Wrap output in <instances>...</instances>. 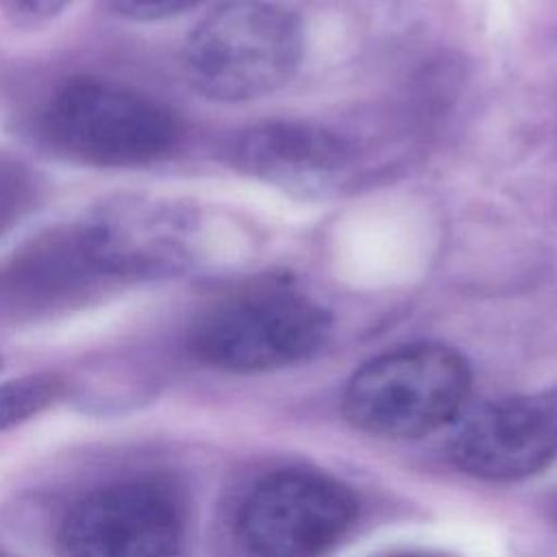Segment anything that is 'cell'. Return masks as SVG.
I'll use <instances>...</instances> for the list:
<instances>
[{
  "label": "cell",
  "mask_w": 557,
  "mask_h": 557,
  "mask_svg": "<svg viewBox=\"0 0 557 557\" xmlns=\"http://www.w3.org/2000/svg\"><path fill=\"white\" fill-rule=\"evenodd\" d=\"M394 557H431V555H394Z\"/></svg>",
  "instance_id": "obj_15"
},
{
  "label": "cell",
  "mask_w": 557,
  "mask_h": 557,
  "mask_svg": "<svg viewBox=\"0 0 557 557\" xmlns=\"http://www.w3.org/2000/svg\"><path fill=\"white\" fill-rule=\"evenodd\" d=\"M557 457V396L524 394L472 411L450 440L459 470L487 479L529 476Z\"/></svg>",
  "instance_id": "obj_8"
},
{
  "label": "cell",
  "mask_w": 557,
  "mask_h": 557,
  "mask_svg": "<svg viewBox=\"0 0 557 557\" xmlns=\"http://www.w3.org/2000/svg\"><path fill=\"white\" fill-rule=\"evenodd\" d=\"M0 366H2V361H0Z\"/></svg>",
  "instance_id": "obj_16"
},
{
  "label": "cell",
  "mask_w": 557,
  "mask_h": 557,
  "mask_svg": "<svg viewBox=\"0 0 557 557\" xmlns=\"http://www.w3.org/2000/svg\"><path fill=\"white\" fill-rule=\"evenodd\" d=\"M72 0H0V11L17 26H39L57 17Z\"/></svg>",
  "instance_id": "obj_14"
},
{
  "label": "cell",
  "mask_w": 557,
  "mask_h": 557,
  "mask_svg": "<svg viewBox=\"0 0 557 557\" xmlns=\"http://www.w3.org/2000/svg\"><path fill=\"white\" fill-rule=\"evenodd\" d=\"M63 383L50 374H30L0 385V433L28 420L61 394Z\"/></svg>",
  "instance_id": "obj_12"
},
{
  "label": "cell",
  "mask_w": 557,
  "mask_h": 557,
  "mask_svg": "<svg viewBox=\"0 0 557 557\" xmlns=\"http://www.w3.org/2000/svg\"><path fill=\"white\" fill-rule=\"evenodd\" d=\"M468 389L461 355L442 344H413L361 366L346 385L344 413L370 435L413 440L450 422Z\"/></svg>",
  "instance_id": "obj_3"
},
{
  "label": "cell",
  "mask_w": 557,
  "mask_h": 557,
  "mask_svg": "<svg viewBox=\"0 0 557 557\" xmlns=\"http://www.w3.org/2000/svg\"><path fill=\"white\" fill-rule=\"evenodd\" d=\"M183 513L176 498L152 481L102 485L65 513L59 557H176Z\"/></svg>",
  "instance_id": "obj_6"
},
{
  "label": "cell",
  "mask_w": 557,
  "mask_h": 557,
  "mask_svg": "<svg viewBox=\"0 0 557 557\" xmlns=\"http://www.w3.org/2000/svg\"><path fill=\"white\" fill-rule=\"evenodd\" d=\"M205 0H109L111 11L128 22H163L183 15Z\"/></svg>",
  "instance_id": "obj_13"
},
{
  "label": "cell",
  "mask_w": 557,
  "mask_h": 557,
  "mask_svg": "<svg viewBox=\"0 0 557 557\" xmlns=\"http://www.w3.org/2000/svg\"><path fill=\"white\" fill-rule=\"evenodd\" d=\"M329 331L326 311L302 294L259 287L209 307L194 324V355L228 372H263L313 355Z\"/></svg>",
  "instance_id": "obj_4"
},
{
  "label": "cell",
  "mask_w": 557,
  "mask_h": 557,
  "mask_svg": "<svg viewBox=\"0 0 557 557\" xmlns=\"http://www.w3.org/2000/svg\"><path fill=\"white\" fill-rule=\"evenodd\" d=\"M39 194L37 172L22 157L0 148V239L35 209Z\"/></svg>",
  "instance_id": "obj_11"
},
{
  "label": "cell",
  "mask_w": 557,
  "mask_h": 557,
  "mask_svg": "<svg viewBox=\"0 0 557 557\" xmlns=\"http://www.w3.org/2000/svg\"><path fill=\"white\" fill-rule=\"evenodd\" d=\"M357 516L352 492L313 470L265 476L242 505L239 537L250 557H322Z\"/></svg>",
  "instance_id": "obj_5"
},
{
  "label": "cell",
  "mask_w": 557,
  "mask_h": 557,
  "mask_svg": "<svg viewBox=\"0 0 557 557\" xmlns=\"http://www.w3.org/2000/svg\"><path fill=\"white\" fill-rule=\"evenodd\" d=\"M41 133L70 161L128 170L170 157L181 141V122L161 100L126 83L76 76L48 100Z\"/></svg>",
  "instance_id": "obj_1"
},
{
  "label": "cell",
  "mask_w": 557,
  "mask_h": 557,
  "mask_svg": "<svg viewBox=\"0 0 557 557\" xmlns=\"http://www.w3.org/2000/svg\"><path fill=\"white\" fill-rule=\"evenodd\" d=\"M81 226L111 283L172 278L194 263V215L148 194L109 198Z\"/></svg>",
  "instance_id": "obj_7"
},
{
  "label": "cell",
  "mask_w": 557,
  "mask_h": 557,
  "mask_svg": "<svg viewBox=\"0 0 557 557\" xmlns=\"http://www.w3.org/2000/svg\"><path fill=\"white\" fill-rule=\"evenodd\" d=\"M298 17L272 0H228L189 33L183 74L213 102H246L283 87L300 65Z\"/></svg>",
  "instance_id": "obj_2"
},
{
  "label": "cell",
  "mask_w": 557,
  "mask_h": 557,
  "mask_svg": "<svg viewBox=\"0 0 557 557\" xmlns=\"http://www.w3.org/2000/svg\"><path fill=\"white\" fill-rule=\"evenodd\" d=\"M113 285L96 263L81 220L50 226L0 259V311L41 313L81 305Z\"/></svg>",
  "instance_id": "obj_9"
},
{
  "label": "cell",
  "mask_w": 557,
  "mask_h": 557,
  "mask_svg": "<svg viewBox=\"0 0 557 557\" xmlns=\"http://www.w3.org/2000/svg\"><path fill=\"white\" fill-rule=\"evenodd\" d=\"M228 154L239 172L298 194L324 191L352 163V148L339 135L302 122L250 126Z\"/></svg>",
  "instance_id": "obj_10"
}]
</instances>
